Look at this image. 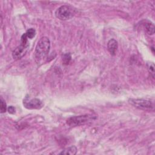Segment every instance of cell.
<instances>
[{"label":"cell","mask_w":155,"mask_h":155,"mask_svg":"<svg viewBox=\"0 0 155 155\" xmlns=\"http://www.w3.org/2000/svg\"><path fill=\"white\" fill-rule=\"evenodd\" d=\"M96 116L91 114L76 116L69 117L67 120V124L70 127H76L85 124L96 119Z\"/></svg>","instance_id":"3"},{"label":"cell","mask_w":155,"mask_h":155,"mask_svg":"<svg viewBox=\"0 0 155 155\" xmlns=\"http://www.w3.org/2000/svg\"><path fill=\"white\" fill-rule=\"evenodd\" d=\"M7 110L10 114H13L15 112V109L13 106H9L7 108Z\"/></svg>","instance_id":"14"},{"label":"cell","mask_w":155,"mask_h":155,"mask_svg":"<svg viewBox=\"0 0 155 155\" xmlns=\"http://www.w3.org/2000/svg\"><path fill=\"white\" fill-rule=\"evenodd\" d=\"M75 13L74 9L68 5H62L57 8L55 12V16L58 19L65 21L70 19Z\"/></svg>","instance_id":"5"},{"label":"cell","mask_w":155,"mask_h":155,"mask_svg":"<svg viewBox=\"0 0 155 155\" xmlns=\"http://www.w3.org/2000/svg\"><path fill=\"white\" fill-rule=\"evenodd\" d=\"M77 152V148L75 146H71L59 153V154H70V155H74Z\"/></svg>","instance_id":"8"},{"label":"cell","mask_w":155,"mask_h":155,"mask_svg":"<svg viewBox=\"0 0 155 155\" xmlns=\"http://www.w3.org/2000/svg\"><path fill=\"white\" fill-rule=\"evenodd\" d=\"M29 47L28 38L25 33H24L21 39V44L13 51L12 56L15 59H19L26 53Z\"/></svg>","instance_id":"2"},{"label":"cell","mask_w":155,"mask_h":155,"mask_svg":"<svg viewBox=\"0 0 155 155\" xmlns=\"http://www.w3.org/2000/svg\"><path fill=\"white\" fill-rule=\"evenodd\" d=\"M50 48V41L47 37L41 38L38 41L35 51V61L38 64H42L47 58Z\"/></svg>","instance_id":"1"},{"label":"cell","mask_w":155,"mask_h":155,"mask_svg":"<svg viewBox=\"0 0 155 155\" xmlns=\"http://www.w3.org/2000/svg\"><path fill=\"white\" fill-rule=\"evenodd\" d=\"M23 104L28 109H40L43 106L41 101L36 98L29 99L27 97L24 100Z\"/></svg>","instance_id":"6"},{"label":"cell","mask_w":155,"mask_h":155,"mask_svg":"<svg viewBox=\"0 0 155 155\" xmlns=\"http://www.w3.org/2000/svg\"><path fill=\"white\" fill-rule=\"evenodd\" d=\"M148 70L150 74H151L152 77L154 78V64L153 62H148L147 64Z\"/></svg>","instance_id":"10"},{"label":"cell","mask_w":155,"mask_h":155,"mask_svg":"<svg viewBox=\"0 0 155 155\" xmlns=\"http://www.w3.org/2000/svg\"><path fill=\"white\" fill-rule=\"evenodd\" d=\"M7 110V105L4 101L1 98V113H5Z\"/></svg>","instance_id":"12"},{"label":"cell","mask_w":155,"mask_h":155,"mask_svg":"<svg viewBox=\"0 0 155 155\" xmlns=\"http://www.w3.org/2000/svg\"><path fill=\"white\" fill-rule=\"evenodd\" d=\"M107 48L108 51L111 55H114L116 54L117 48V42L114 39H110L107 44Z\"/></svg>","instance_id":"7"},{"label":"cell","mask_w":155,"mask_h":155,"mask_svg":"<svg viewBox=\"0 0 155 155\" xmlns=\"http://www.w3.org/2000/svg\"><path fill=\"white\" fill-rule=\"evenodd\" d=\"M27 36L28 38L29 39H32L35 36V35H36V31L34 28H29L27 30L26 33H25Z\"/></svg>","instance_id":"11"},{"label":"cell","mask_w":155,"mask_h":155,"mask_svg":"<svg viewBox=\"0 0 155 155\" xmlns=\"http://www.w3.org/2000/svg\"><path fill=\"white\" fill-rule=\"evenodd\" d=\"M146 31L148 35H153L154 33V25L151 22H146L145 24Z\"/></svg>","instance_id":"9"},{"label":"cell","mask_w":155,"mask_h":155,"mask_svg":"<svg viewBox=\"0 0 155 155\" xmlns=\"http://www.w3.org/2000/svg\"><path fill=\"white\" fill-rule=\"evenodd\" d=\"M64 62L66 64H68L69 61L71 59V56L70 54H65L63 56V58H62Z\"/></svg>","instance_id":"13"},{"label":"cell","mask_w":155,"mask_h":155,"mask_svg":"<svg viewBox=\"0 0 155 155\" xmlns=\"http://www.w3.org/2000/svg\"><path fill=\"white\" fill-rule=\"evenodd\" d=\"M128 102L134 107L147 111H153L154 109V102L145 99H130Z\"/></svg>","instance_id":"4"}]
</instances>
